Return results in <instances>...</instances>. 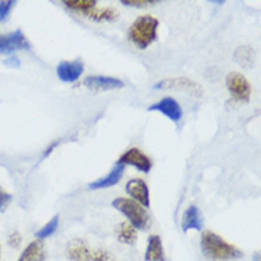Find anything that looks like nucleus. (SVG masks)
Instances as JSON below:
<instances>
[{
  "instance_id": "423d86ee",
  "label": "nucleus",
  "mask_w": 261,
  "mask_h": 261,
  "mask_svg": "<svg viewBox=\"0 0 261 261\" xmlns=\"http://www.w3.org/2000/svg\"><path fill=\"white\" fill-rule=\"evenodd\" d=\"M117 164H121V166H133V167H136L139 171H143V173H150V170L153 167L151 159L147 154H144L140 148L137 147L128 148L127 151H124L120 155Z\"/></svg>"
},
{
  "instance_id": "a211bd4d",
  "label": "nucleus",
  "mask_w": 261,
  "mask_h": 261,
  "mask_svg": "<svg viewBox=\"0 0 261 261\" xmlns=\"http://www.w3.org/2000/svg\"><path fill=\"white\" fill-rule=\"evenodd\" d=\"M83 14L97 21H112L117 17V12L113 7H93Z\"/></svg>"
},
{
  "instance_id": "6e6552de",
  "label": "nucleus",
  "mask_w": 261,
  "mask_h": 261,
  "mask_svg": "<svg viewBox=\"0 0 261 261\" xmlns=\"http://www.w3.org/2000/svg\"><path fill=\"white\" fill-rule=\"evenodd\" d=\"M85 71V64L82 60H71V62H60L57 66V77L64 83H74Z\"/></svg>"
},
{
  "instance_id": "6ab92c4d",
  "label": "nucleus",
  "mask_w": 261,
  "mask_h": 261,
  "mask_svg": "<svg viewBox=\"0 0 261 261\" xmlns=\"http://www.w3.org/2000/svg\"><path fill=\"white\" fill-rule=\"evenodd\" d=\"M234 59L243 67H251L253 62H254V50L251 49V47H248V46H241V47L236 50Z\"/></svg>"
},
{
  "instance_id": "1a4fd4ad",
  "label": "nucleus",
  "mask_w": 261,
  "mask_h": 261,
  "mask_svg": "<svg viewBox=\"0 0 261 261\" xmlns=\"http://www.w3.org/2000/svg\"><path fill=\"white\" fill-rule=\"evenodd\" d=\"M148 110L164 114L171 121H180L183 117V110H181L180 103L173 97H163L160 101H157V103L148 107Z\"/></svg>"
},
{
  "instance_id": "4be33fe9",
  "label": "nucleus",
  "mask_w": 261,
  "mask_h": 261,
  "mask_svg": "<svg viewBox=\"0 0 261 261\" xmlns=\"http://www.w3.org/2000/svg\"><path fill=\"white\" fill-rule=\"evenodd\" d=\"M14 5H16L14 0H7V2L3 0V2H0V21H6L9 19Z\"/></svg>"
},
{
  "instance_id": "39448f33",
  "label": "nucleus",
  "mask_w": 261,
  "mask_h": 261,
  "mask_svg": "<svg viewBox=\"0 0 261 261\" xmlns=\"http://www.w3.org/2000/svg\"><path fill=\"white\" fill-rule=\"evenodd\" d=\"M155 90H164V89H171V90H183L189 93L194 97H201L203 96V89L201 86L197 85L187 77H177V79H166L154 85Z\"/></svg>"
},
{
  "instance_id": "393cba45",
  "label": "nucleus",
  "mask_w": 261,
  "mask_h": 261,
  "mask_svg": "<svg viewBox=\"0 0 261 261\" xmlns=\"http://www.w3.org/2000/svg\"><path fill=\"white\" fill-rule=\"evenodd\" d=\"M121 5H124V6H133V7H146L150 6V5H154L157 3L155 0H121L120 2Z\"/></svg>"
},
{
  "instance_id": "f3484780",
  "label": "nucleus",
  "mask_w": 261,
  "mask_h": 261,
  "mask_svg": "<svg viewBox=\"0 0 261 261\" xmlns=\"http://www.w3.org/2000/svg\"><path fill=\"white\" fill-rule=\"evenodd\" d=\"M116 237L120 243H124L127 246H133L137 241V230L128 221H124V223H120L116 227Z\"/></svg>"
},
{
  "instance_id": "ddd939ff",
  "label": "nucleus",
  "mask_w": 261,
  "mask_h": 261,
  "mask_svg": "<svg viewBox=\"0 0 261 261\" xmlns=\"http://www.w3.org/2000/svg\"><path fill=\"white\" fill-rule=\"evenodd\" d=\"M123 171H124V166L121 164H116L112 171L106 174L105 177H101L96 181H92L89 184V189L90 190H100V189H109V187H113L116 184L119 183L123 176Z\"/></svg>"
},
{
  "instance_id": "7ed1b4c3",
  "label": "nucleus",
  "mask_w": 261,
  "mask_h": 261,
  "mask_svg": "<svg viewBox=\"0 0 261 261\" xmlns=\"http://www.w3.org/2000/svg\"><path fill=\"white\" fill-rule=\"evenodd\" d=\"M112 205L128 220V223L136 230H146L150 224V216L147 210L132 198H114Z\"/></svg>"
},
{
  "instance_id": "4468645a",
  "label": "nucleus",
  "mask_w": 261,
  "mask_h": 261,
  "mask_svg": "<svg viewBox=\"0 0 261 261\" xmlns=\"http://www.w3.org/2000/svg\"><path fill=\"white\" fill-rule=\"evenodd\" d=\"M181 230L184 233H187L190 230H196V231L203 230V220H201V214H200L197 205H190L184 212L183 220H181Z\"/></svg>"
},
{
  "instance_id": "f03ea898",
  "label": "nucleus",
  "mask_w": 261,
  "mask_h": 261,
  "mask_svg": "<svg viewBox=\"0 0 261 261\" xmlns=\"http://www.w3.org/2000/svg\"><path fill=\"white\" fill-rule=\"evenodd\" d=\"M159 20L154 16H140L132 23L128 29V39L134 43L139 49H147L148 46L157 39V30H159Z\"/></svg>"
},
{
  "instance_id": "0eeeda50",
  "label": "nucleus",
  "mask_w": 261,
  "mask_h": 261,
  "mask_svg": "<svg viewBox=\"0 0 261 261\" xmlns=\"http://www.w3.org/2000/svg\"><path fill=\"white\" fill-rule=\"evenodd\" d=\"M30 43L21 30H14L7 35H0V53L10 55L16 50H29Z\"/></svg>"
},
{
  "instance_id": "9b49d317",
  "label": "nucleus",
  "mask_w": 261,
  "mask_h": 261,
  "mask_svg": "<svg viewBox=\"0 0 261 261\" xmlns=\"http://www.w3.org/2000/svg\"><path fill=\"white\" fill-rule=\"evenodd\" d=\"M66 254L70 261H89L92 255V250L89 247L87 241L82 239H74L69 241L67 248H66Z\"/></svg>"
},
{
  "instance_id": "cd10ccee",
  "label": "nucleus",
  "mask_w": 261,
  "mask_h": 261,
  "mask_svg": "<svg viewBox=\"0 0 261 261\" xmlns=\"http://www.w3.org/2000/svg\"><path fill=\"white\" fill-rule=\"evenodd\" d=\"M57 144H59V141H55V143H53L51 146H49V148H47V150L44 151V154H43V157H47V155L50 154V151H53V148L56 147Z\"/></svg>"
},
{
  "instance_id": "b1692460",
  "label": "nucleus",
  "mask_w": 261,
  "mask_h": 261,
  "mask_svg": "<svg viewBox=\"0 0 261 261\" xmlns=\"http://www.w3.org/2000/svg\"><path fill=\"white\" fill-rule=\"evenodd\" d=\"M12 203V194L5 191L0 187V212L5 213L7 210L9 204Z\"/></svg>"
},
{
  "instance_id": "f257e3e1",
  "label": "nucleus",
  "mask_w": 261,
  "mask_h": 261,
  "mask_svg": "<svg viewBox=\"0 0 261 261\" xmlns=\"http://www.w3.org/2000/svg\"><path fill=\"white\" fill-rule=\"evenodd\" d=\"M201 251L205 258L213 261L239 260L243 257L241 250L213 231H204L201 234Z\"/></svg>"
},
{
  "instance_id": "9d476101",
  "label": "nucleus",
  "mask_w": 261,
  "mask_h": 261,
  "mask_svg": "<svg viewBox=\"0 0 261 261\" xmlns=\"http://www.w3.org/2000/svg\"><path fill=\"white\" fill-rule=\"evenodd\" d=\"M126 191L132 197V200L137 201L144 208L150 207V191H148L147 183L143 178H132L126 184Z\"/></svg>"
},
{
  "instance_id": "20e7f679",
  "label": "nucleus",
  "mask_w": 261,
  "mask_h": 261,
  "mask_svg": "<svg viewBox=\"0 0 261 261\" xmlns=\"http://www.w3.org/2000/svg\"><path fill=\"white\" fill-rule=\"evenodd\" d=\"M226 85L234 101L246 103L251 96V86L241 73H230L226 79Z\"/></svg>"
},
{
  "instance_id": "5701e85b",
  "label": "nucleus",
  "mask_w": 261,
  "mask_h": 261,
  "mask_svg": "<svg viewBox=\"0 0 261 261\" xmlns=\"http://www.w3.org/2000/svg\"><path fill=\"white\" fill-rule=\"evenodd\" d=\"M89 261H117L114 258V255L112 253H109L107 250H96V251H92V255H90V260Z\"/></svg>"
},
{
  "instance_id": "a878e982",
  "label": "nucleus",
  "mask_w": 261,
  "mask_h": 261,
  "mask_svg": "<svg viewBox=\"0 0 261 261\" xmlns=\"http://www.w3.org/2000/svg\"><path fill=\"white\" fill-rule=\"evenodd\" d=\"M9 244L10 247H19L21 244V236L17 231H13V233L9 236Z\"/></svg>"
},
{
  "instance_id": "f8f14e48",
  "label": "nucleus",
  "mask_w": 261,
  "mask_h": 261,
  "mask_svg": "<svg viewBox=\"0 0 261 261\" xmlns=\"http://www.w3.org/2000/svg\"><path fill=\"white\" fill-rule=\"evenodd\" d=\"M85 85L93 90H113L124 87V83L121 80L109 76H87Z\"/></svg>"
},
{
  "instance_id": "aec40b11",
  "label": "nucleus",
  "mask_w": 261,
  "mask_h": 261,
  "mask_svg": "<svg viewBox=\"0 0 261 261\" xmlns=\"http://www.w3.org/2000/svg\"><path fill=\"white\" fill-rule=\"evenodd\" d=\"M63 5L66 7L71 9V10H76V12L86 13L87 10H90V9H93V7H96L97 2H96V0H64Z\"/></svg>"
},
{
  "instance_id": "dca6fc26",
  "label": "nucleus",
  "mask_w": 261,
  "mask_h": 261,
  "mask_svg": "<svg viewBox=\"0 0 261 261\" xmlns=\"http://www.w3.org/2000/svg\"><path fill=\"white\" fill-rule=\"evenodd\" d=\"M46 260V247L43 240H35L23 250L17 261H44Z\"/></svg>"
},
{
  "instance_id": "412c9836",
  "label": "nucleus",
  "mask_w": 261,
  "mask_h": 261,
  "mask_svg": "<svg viewBox=\"0 0 261 261\" xmlns=\"http://www.w3.org/2000/svg\"><path fill=\"white\" fill-rule=\"evenodd\" d=\"M57 227H59V216H55L53 219L50 220V221H47L44 226L36 233V237L39 239V240H43V239H47V237H50L51 234L56 233Z\"/></svg>"
},
{
  "instance_id": "bb28decb",
  "label": "nucleus",
  "mask_w": 261,
  "mask_h": 261,
  "mask_svg": "<svg viewBox=\"0 0 261 261\" xmlns=\"http://www.w3.org/2000/svg\"><path fill=\"white\" fill-rule=\"evenodd\" d=\"M6 66H12V67H19V59H16V57H10V59H7L6 62H5Z\"/></svg>"
},
{
  "instance_id": "2eb2a0df",
  "label": "nucleus",
  "mask_w": 261,
  "mask_h": 261,
  "mask_svg": "<svg viewBox=\"0 0 261 261\" xmlns=\"http://www.w3.org/2000/svg\"><path fill=\"white\" fill-rule=\"evenodd\" d=\"M144 261H166L164 248H163L162 237L157 234H151L147 240V248L144 254Z\"/></svg>"
}]
</instances>
